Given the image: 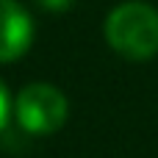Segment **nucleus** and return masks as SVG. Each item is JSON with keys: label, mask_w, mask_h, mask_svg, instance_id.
<instances>
[{"label": "nucleus", "mask_w": 158, "mask_h": 158, "mask_svg": "<svg viewBox=\"0 0 158 158\" xmlns=\"http://www.w3.org/2000/svg\"><path fill=\"white\" fill-rule=\"evenodd\" d=\"M33 17L19 0H0V64L22 58L33 44Z\"/></svg>", "instance_id": "3"}, {"label": "nucleus", "mask_w": 158, "mask_h": 158, "mask_svg": "<svg viewBox=\"0 0 158 158\" xmlns=\"http://www.w3.org/2000/svg\"><path fill=\"white\" fill-rule=\"evenodd\" d=\"M44 11H53V14H61V11H69L78 0H36Z\"/></svg>", "instance_id": "5"}, {"label": "nucleus", "mask_w": 158, "mask_h": 158, "mask_svg": "<svg viewBox=\"0 0 158 158\" xmlns=\"http://www.w3.org/2000/svg\"><path fill=\"white\" fill-rule=\"evenodd\" d=\"M69 117V100L53 83H28L14 100V119L28 136H53Z\"/></svg>", "instance_id": "2"}, {"label": "nucleus", "mask_w": 158, "mask_h": 158, "mask_svg": "<svg viewBox=\"0 0 158 158\" xmlns=\"http://www.w3.org/2000/svg\"><path fill=\"white\" fill-rule=\"evenodd\" d=\"M11 114H14V106H11V97H8L6 83L0 81V133L6 131V125H8V119H11Z\"/></svg>", "instance_id": "4"}, {"label": "nucleus", "mask_w": 158, "mask_h": 158, "mask_svg": "<svg viewBox=\"0 0 158 158\" xmlns=\"http://www.w3.org/2000/svg\"><path fill=\"white\" fill-rule=\"evenodd\" d=\"M106 42L128 61H147L158 56V8L142 0L119 3L108 11L103 25Z\"/></svg>", "instance_id": "1"}]
</instances>
